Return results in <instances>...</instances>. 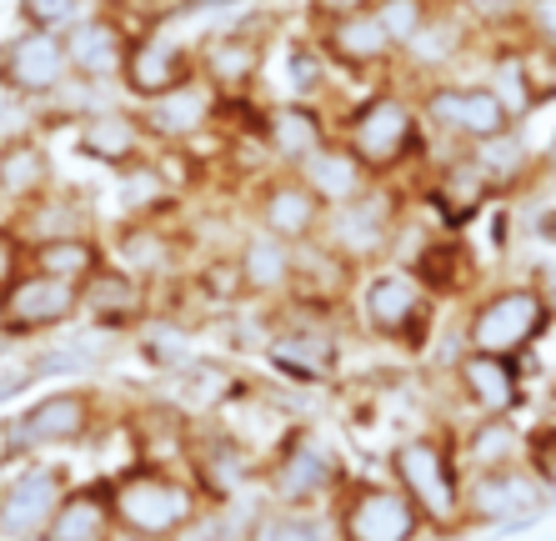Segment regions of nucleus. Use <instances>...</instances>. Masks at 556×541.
I'll return each instance as SVG.
<instances>
[{
    "label": "nucleus",
    "instance_id": "1",
    "mask_svg": "<svg viewBox=\"0 0 556 541\" xmlns=\"http://www.w3.org/2000/svg\"><path fill=\"white\" fill-rule=\"evenodd\" d=\"M337 141L371 171V180H406L431 155V136L421 126L412 90L391 86V80L371 86L362 101L337 111Z\"/></svg>",
    "mask_w": 556,
    "mask_h": 541
},
{
    "label": "nucleus",
    "instance_id": "2",
    "mask_svg": "<svg viewBox=\"0 0 556 541\" xmlns=\"http://www.w3.org/2000/svg\"><path fill=\"white\" fill-rule=\"evenodd\" d=\"M105 481H111L116 531L130 541H181L206 516V487L161 456H136L105 471Z\"/></svg>",
    "mask_w": 556,
    "mask_h": 541
},
{
    "label": "nucleus",
    "instance_id": "3",
    "mask_svg": "<svg viewBox=\"0 0 556 541\" xmlns=\"http://www.w3.org/2000/svg\"><path fill=\"white\" fill-rule=\"evenodd\" d=\"M391 481L406 491L427 521V537H462L466 531V471L456 456L452 426H421L412 437H396L387 456Z\"/></svg>",
    "mask_w": 556,
    "mask_h": 541
},
{
    "label": "nucleus",
    "instance_id": "4",
    "mask_svg": "<svg viewBox=\"0 0 556 541\" xmlns=\"http://www.w3.org/2000/svg\"><path fill=\"white\" fill-rule=\"evenodd\" d=\"M346 311H356V326H362L371 341L396 347V351H406V356H421L441 326V301L416 281L402 261L362 270L356 286H351Z\"/></svg>",
    "mask_w": 556,
    "mask_h": 541
},
{
    "label": "nucleus",
    "instance_id": "5",
    "mask_svg": "<svg viewBox=\"0 0 556 541\" xmlns=\"http://www.w3.org/2000/svg\"><path fill=\"white\" fill-rule=\"evenodd\" d=\"M406 211H412V180H376L366 196L326 211L316 241H321L351 276H362V270L387 266V261L396 256V236H402Z\"/></svg>",
    "mask_w": 556,
    "mask_h": 541
},
{
    "label": "nucleus",
    "instance_id": "6",
    "mask_svg": "<svg viewBox=\"0 0 556 541\" xmlns=\"http://www.w3.org/2000/svg\"><path fill=\"white\" fill-rule=\"evenodd\" d=\"M546 331H552V316H546L542 297L531 291V281L481 286L471 301H462V316H456L462 351L506 361H527Z\"/></svg>",
    "mask_w": 556,
    "mask_h": 541
},
{
    "label": "nucleus",
    "instance_id": "7",
    "mask_svg": "<svg viewBox=\"0 0 556 541\" xmlns=\"http://www.w3.org/2000/svg\"><path fill=\"white\" fill-rule=\"evenodd\" d=\"M266 502L281 506H326L341 491V481L351 477L346 462L337 456V446L306 422H291L281 441L271 446V456L256 466Z\"/></svg>",
    "mask_w": 556,
    "mask_h": 541
},
{
    "label": "nucleus",
    "instance_id": "8",
    "mask_svg": "<svg viewBox=\"0 0 556 541\" xmlns=\"http://www.w3.org/2000/svg\"><path fill=\"white\" fill-rule=\"evenodd\" d=\"M337 541H421L427 521L391 477H346L326 502Z\"/></svg>",
    "mask_w": 556,
    "mask_h": 541
},
{
    "label": "nucleus",
    "instance_id": "9",
    "mask_svg": "<svg viewBox=\"0 0 556 541\" xmlns=\"http://www.w3.org/2000/svg\"><path fill=\"white\" fill-rule=\"evenodd\" d=\"M416 111H421V126H427L431 141L466 151L477 141H492L502 130H511L517 121L506 116V105L496 101L486 80H427V86L412 90Z\"/></svg>",
    "mask_w": 556,
    "mask_h": 541
},
{
    "label": "nucleus",
    "instance_id": "10",
    "mask_svg": "<svg viewBox=\"0 0 556 541\" xmlns=\"http://www.w3.org/2000/svg\"><path fill=\"white\" fill-rule=\"evenodd\" d=\"M271 26L266 21H226L195 36V76L216 90L220 101H251L266 80V55H271Z\"/></svg>",
    "mask_w": 556,
    "mask_h": 541
},
{
    "label": "nucleus",
    "instance_id": "11",
    "mask_svg": "<svg viewBox=\"0 0 556 541\" xmlns=\"http://www.w3.org/2000/svg\"><path fill=\"white\" fill-rule=\"evenodd\" d=\"M261 351H266V366L291 387H331L341 376V361H346L337 322L296 306H291V316H276L266 326Z\"/></svg>",
    "mask_w": 556,
    "mask_h": 541
},
{
    "label": "nucleus",
    "instance_id": "12",
    "mask_svg": "<svg viewBox=\"0 0 556 541\" xmlns=\"http://www.w3.org/2000/svg\"><path fill=\"white\" fill-rule=\"evenodd\" d=\"M11 422H15V441H21L26 456L86 446L105 422V401H101V391L86 387V381H65V387L36 397L26 412L11 416Z\"/></svg>",
    "mask_w": 556,
    "mask_h": 541
},
{
    "label": "nucleus",
    "instance_id": "13",
    "mask_svg": "<svg viewBox=\"0 0 556 541\" xmlns=\"http://www.w3.org/2000/svg\"><path fill=\"white\" fill-rule=\"evenodd\" d=\"M441 387H446L452 406L462 412V422H496V416H517L527 406V372H521V361H506V356L462 351L456 361H446Z\"/></svg>",
    "mask_w": 556,
    "mask_h": 541
},
{
    "label": "nucleus",
    "instance_id": "14",
    "mask_svg": "<svg viewBox=\"0 0 556 541\" xmlns=\"http://www.w3.org/2000/svg\"><path fill=\"white\" fill-rule=\"evenodd\" d=\"M176 21H181V15L151 21V26H141L130 36L126 65H121V96H126V101L146 105V101H155V96H166V90H176L181 80L195 76L191 51H195V36H201V30H195V36H181Z\"/></svg>",
    "mask_w": 556,
    "mask_h": 541
},
{
    "label": "nucleus",
    "instance_id": "15",
    "mask_svg": "<svg viewBox=\"0 0 556 541\" xmlns=\"http://www.w3.org/2000/svg\"><path fill=\"white\" fill-rule=\"evenodd\" d=\"M481 40H486V36H481V30H471L462 15L441 0L437 11L427 15V26L416 30L402 51H396L391 86L416 90V86H427V80H456V71H462L466 61H477V55H481Z\"/></svg>",
    "mask_w": 556,
    "mask_h": 541
},
{
    "label": "nucleus",
    "instance_id": "16",
    "mask_svg": "<svg viewBox=\"0 0 556 541\" xmlns=\"http://www.w3.org/2000/svg\"><path fill=\"white\" fill-rule=\"evenodd\" d=\"M105 256L116 266L136 270L146 286H176L191 276V241L186 226L170 221H116V231L105 236Z\"/></svg>",
    "mask_w": 556,
    "mask_h": 541
},
{
    "label": "nucleus",
    "instance_id": "17",
    "mask_svg": "<svg viewBox=\"0 0 556 541\" xmlns=\"http://www.w3.org/2000/svg\"><path fill=\"white\" fill-rule=\"evenodd\" d=\"M80 322V286L51 281L40 270H21L0 291V336L5 341H40Z\"/></svg>",
    "mask_w": 556,
    "mask_h": 541
},
{
    "label": "nucleus",
    "instance_id": "18",
    "mask_svg": "<svg viewBox=\"0 0 556 541\" xmlns=\"http://www.w3.org/2000/svg\"><path fill=\"white\" fill-rule=\"evenodd\" d=\"M552 491L536 481L527 462L502 471H471L466 477V531L477 527H531L546 512Z\"/></svg>",
    "mask_w": 556,
    "mask_h": 541
},
{
    "label": "nucleus",
    "instance_id": "19",
    "mask_svg": "<svg viewBox=\"0 0 556 541\" xmlns=\"http://www.w3.org/2000/svg\"><path fill=\"white\" fill-rule=\"evenodd\" d=\"M71 151L91 166H105V171H126V166H141L151 155H161L155 146L151 126H146L141 105L136 101H116L105 111H91L71 126Z\"/></svg>",
    "mask_w": 556,
    "mask_h": 541
},
{
    "label": "nucleus",
    "instance_id": "20",
    "mask_svg": "<svg viewBox=\"0 0 556 541\" xmlns=\"http://www.w3.org/2000/svg\"><path fill=\"white\" fill-rule=\"evenodd\" d=\"M130 36H136V21L121 11L116 0H105V5L86 11L76 26L61 30L71 76L91 80V86H121V65H126Z\"/></svg>",
    "mask_w": 556,
    "mask_h": 541
},
{
    "label": "nucleus",
    "instance_id": "21",
    "mask_svg": "<svg viewBox=\"0 0 556 541\" xmlns=\"http://www.w3.org/2000/svg\"><path fill=\"white\" fill-rule=\"evenodd\" d=\"M311 40L321 46V55L331 61L337 76L351 80H391L396 71V46L381 26H376L371 11H356V15H337V21H316L311 26Z\"/></svg>",
    "mask_w": 556,
    "mask_h": 541
},
{
    "label": "nucleus",
    "instance_id": "22",
    "mask_svg": "<svg viewBox=\"0 0 556 541\" xmlns=\"http://www.w3.org/2000/svg\"><path fill=\"white\" fill-rule=\"evenodd\" d=\"M247 211H251V226L281 236V241H291V246L316 241V236H321V221H326L321 201L301 186L296 171H281V166H266L251 180Z\"/></svg>",
    "mask_w": 556,
    "mask_h": 541
},
{
    "label": "nucleus",
    "instance_id": "23",
    "mask_svg": "<svg viewBox=\"0 0 556 541\" xmlns=\"http://www.w3.org/2000/svg\"><path fill=\"white\" fill-rule=\"evenodd\" d=\"M155 301H161V291H155V286H146L136 270L116 266L111 256H105L101 266L80 281V316H86V322H96L105 336L141 331V326L155 316Z\"/></svg>",
    "mask_w": 556,
    "mask_h": 541
},
{
    "label": "nucleus",
    "instance_id": "24",
    "mask_svg": "<svg viewBox=\"0 0 556 541\" xmlns=\"http://www.w3.org/2000/svg\"><path fill=\"white\" fill-rule=\"evenodd\" d=\"M65 80H71V61H65L61 30H15L0 40V90L46 105Z\"/></svg>",
    "mask_w": 556,
    "mask_h": 541
},
{
    "label": "nucleus",
    "instance_id": "25",
    "mask_svg": "<svg viewBox=\"0 0 556 541\" xmlns=\"http://www.w3.org/2000/svg\"><path fill=\"white\" fill-rule=\"evenodd\" d=\"M65 487V466L55 462H26L21 471L0 481V541H30L51 527L55 506H61Z\"/></svg>",
    "mask_w": 556,
    "mask_h": 541
},
{
    "label": "nucleus",
    "instance_id": "26",
    "mask_svg": "<svg viewBox=\"0 0 556 541\" xmlns=\"http://www.w3.org/2000/svg\"><path fill=\"white\" fill-rule=\"evenodd\" d=\"M231 270H236V291L251 306L291 301V291H296V246L251 226V231H241V241L231 251Z\"/></svg>",
    "mask_w": 556,
    "mask_h": 541
},
{
    "label": "nucleus",
    "instance_id": "27",
    "mask_svg": "<svg viewBox=\"0 0 556 541\" xmlns=\"http://www.w3.org/2000/svg\"><path fill=\"white\" fill-rule=\"evenodd\" d=\"M220 105L226 101H220L216 90H211L201 76H191L176 90H166V96L146 101L141 116H146V126H151L161 151H191L201 136L220 130Z\"/></svg>",
    "mask_w": 556,
    "mask_h": 541
},
{
    "label": "nucleus",
    "instance_id": "28",
    "mask_svg": "<svg viewBox=\"0 0 556 541\" xmlns=\"http://www.w3.org/2000/svg\"><path fill=\"white\" fill-rule=\"evenodd\" d=\"M337 136V111L331 105H311V101H266L261 111L256 146L271 155V166L291 171L301 166L316 146H326Z\"/></svg>",
    "mask_w": 556,
    "mask_h": 541
},
{
    "label": "nucleus",
    "instance_id": "29",
    "mask_svg": "<svg viewBox=\"0 0 556 541\" xmlns=\"http://www.w3.org/2000/svg\"><path fill=\"white\" fill-rule=\"evenodd\" d=\"M46 541H116V506H111V481H71L55 506L51 527L40 531Z\"/></svg>",
    "mask_w": 556,
    "mask_h": 541
},
{
    "label": "nucleus",
    "instance_id": "30",
    "mask_svg": "<svg viewBox=\"0 0 556 541\" xmlns=\"http://www.w3.org/2000/svg\"><path fill=\"white\" fill-rule=\"evenodd\" d=\"M21 231V241H51V236H86V231H101L96 226V201L86 186H61L55 180L51 191L40 196L36 206L15 211L5 216Z\"/></svg>",
    "mask_w": 556,
    "mask_h": 541
},
{
    "label": "nucleus",
    "instance_id": "31",
    "mask_svg": "<svg viewBox=\"0 0 556 541\" xmlns=\"http://www.w3.org/2000/svg\"><path fill=\"white\" fill-rule=\"evenodd\" d=\"M291 171H296V180L306 186L311 196H316V201H321L326 211L346 206V201H356V196H366L376 186L371 171H366L362 161H356V155L337 141V136H331L326 146H316V151H311L301 166H291Z\"/></svg>",
    "mask_w": 556,
    "mask_h": 541
},
{
    "label": "nucleus",
    "instance_id": "32",
    "mask_svg": "<svg viewBox=\"0 0 556 541\" xmlns=\"http://www.w3.org/2000/svg\"><path fill=\"white\" fill-rule=\"evenodd\" d=\"M51 186H55L51 136H30V141L0 146V206L11 211V216L36 206Z\"/></svg>",
    "mask_w": 556,
    "mask_h": 541
},
{
    "label": "nucleus",
    "instance_id": "33",
    "mask_svg": "<svg viewBox=\"0 0 556 541\" xmlns=\"http://www.w3.org/2000/svg\"><path fill=\"white\" fill-rule=\"evenodd\" d=\"M241 387H247V376L236 372L226 356H191L186 366L170 372V401L181 412L201 416V422H211Z\"/></svg>",
    "mask_w": 556,
    "mask_h": 541
},
{
    "label": "nucleus",
    "instance_id": "34",
    "mask_svg": "<svg viewBox=\"0 0 556 541\" xmlns=\"http://www.w3.org/2000/svg\"><path fill=\"white\" fill-rule=\"evenodd\" d=\"M456 431V456L462 471H502V466L527 462V431L517 426V416H496V422H462Z\"/></svg>",
    "mask_w": 556,
    "mask_h": 541
},
{
    "label": "nucleus",
    "instance_id": "35",
    "mask_svg": "<svg viewBox=\"0 0 556 541\" xmlns=\"http://www.w3.org/2000/svg\"><path fill=\"white\" fill-rule=\"evenodd\" d=\"M481 80H486V90L506 105V116L517 121V126L546 101V86L536 80V71H531V51H521L517 40H496Z\"/></svg>",
    "mask_w": 556,
    "mask_h": 541
},
{
    "label": "nucleus",
    "instance_id": "36",
    "mask_svg": "<svg viewBox=\"0 0 556 541\" xmlns=\"http://www.w3.org/2000/svg\"><path fill=\"white\" fill-rule=\"evenodd\" d=\"M271 55H281V96L276 101H311V105H331V80H337V71H331V61L321 55V46L306 36H286L281 46L271 40Z\"/></svg>",
    "mask_w": 556,
    "mask_h": 541
},
{
    "label": "nucleus",
    "instance_id": "37",
    "mask_svg": "<svg viewBox=\"0 0 556 541\" xmlns=\"http://www.w3.org/2000/svg\"><path fill=\"white\" fill-rule=\"evenodd\" d=\"M466 155H471V166L486 176V186H492L496 196L506 191H521V186H531V176H536V166H542V155L527 146V136H521V126L502 130V136H492V141H477L466 146Z\"/></svg>",
    "mask_w": 556,
    "mask_h": 541
},
{
    "label": "nucleus",
    "instance_id": "38",
    "mask_svg": "<svg viewBox=\"0 0 556 541\" xmlns=\"http://www.w3.org/2000/svg\"><path fill=\"white\" fill-rule=\"evenodd\" d=\"M105 261V236L86 231V236H51V241H26V270H40L51 281L80 286L96 266Z\"/></svg>",
    "mask_w": 556,
    "mask_h": 541
},
{
    "label": "nucleus",
    "instance_id": "39",
    "mask_svg": "<svg viewBox=\"0 0 556 541\" xmlns=\"http://www.w3.org/2000/svg\"><path fill=\"white\" fill-rule=\"evenodd\" d=\"M241 541H337V531H331V512H326V506L266 502L247 521Z\"/></svg>",
    "mask_w": 556,
    "mask_h": 541
},
{
    "label": "nucleus",
    "instance_id": "40",
    "mask_svg": "<svg viewBox=\"0 0 556 541\" xmlns=\"http://www.w3.org/2000/svg\"><path fill=\"white\" fill-rule=\"evenodd\" d=\"M521 51L542 55L546 65H556V0H521L517 15V36Z\"/></svg>",
    "mask_w": 556,
    "mask_h": 541
},
{
    "label": "nucleus",
    "instance_id": "41",
    "mask_svg": "<svg viewBox=\"0 0 556 541\" xmlns=\"http://www.w3.org/2000/svg\"><path fill=\"white\" fill-rule=\"evenodd\" d=\"M471 30H481L486 40H511L517 36L521 0H446Z\"/></svg>",
    "mask_w": 556,
    "mask_h": 541
},
{
    "label": "nucleus",
    "instance_id": "42",
    "mask_svg": "<svg viewBox=\"0 0 556 541\" xmlns=\"http://www.w3.org/2000/svg\"><path fill=\"white\" fill-rule=\"evenodd\" d=\"M437 5L441 0H371V15H376V26L391 36V46L402 51L406 40L427 26V15L437 11Z\"/></svg>",
    "mask_w": 556,
    "mask_h": 541
},
{
    "label": "nucleus",
    "instance_id": "43",
    "mask_svg": "<svg viewBox=\"0 0 556 541\" xmlns=\"http://www.w3.org/2000/svg\"><path fill=\"white\" fill-rule=\"evenodd\" d=\"M91 11V0H15L21 30H65Z\"/></svg>",
    "mask_w": 556,
    "mask_h": 541
},
{
    "label": "nucleus",
    "instance_id": "44",
    "mask_svg": "<svg viewBox=\"0 0 556 541\" xmlns=\"http://www.w3.org/2000/svg\"><path fill=\"white\" fill-rule=\"evenodd\" d=\"M30 136H46V116L40 105L15 96V90H0V146L30 141Z\"/></svg>",
    "mask_w": 556,
    "mask_h": 541
},
{
    "label": "nucleus",
    "instance_id": "45",
    "mask_svg": "<svg viewBox=\"0 0 556 541\" xmlns=\"http://www.w3.org/2000/svg\"><path fill=\"white\" fill-rule=\"evenodd\" d=\"M21 270H26V241H21V231H15L11 221H0V291H5Z\"/></svg>",
    "mask_w": 556,
    "mask_h": 541
},
{
    "label": "nucleus",
    "instance_id": "46",
    "mask_svg": "<svg viewBox=\"0 0 556 541\" xmlns=\"http://www.w3.org/2000/svg\"><path fill=\"white\" fill-rule=\"evenodd\" d=\"M356 11H371V0H306L311 26L316 21H337V15H356Z\"/></svg>",
    "mask_w": 556,
    "mask_h": 541
},
{
    "label": "nucleus",
    "instance_id": "47",
    "mask_svg": "<svg viewBox=\"0 0 556 541\" xmlns=\"http://www.w3.org/2000/svg\"><path fill=\"white\" fill-rule=\"evenodd\" d=\"M531 281V291L542 297V306H546V316H552V326H556V261H542V266L527 276Z\"/></svg>",
    "mask_w": 556,
    "mask_h": 541
}]
</instances>
